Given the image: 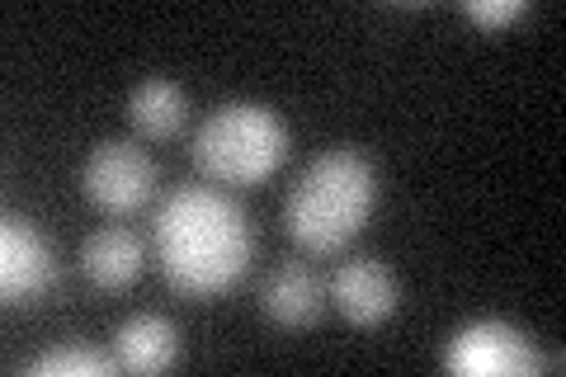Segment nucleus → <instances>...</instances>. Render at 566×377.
<instances>
[{"mask_svg":"<svg viewBox=\"0 0 566 377\" xmlns=\"http://www.w3.org/2000/svg\"><path fill=\"white\" fill-rule=\"evenodd\" d=\"M151 245L161 260V274L185 297H218L237 289V279L251 264V222L245 212L222 199L218 189L185 185L156 208Z\"/></svg>","mask_w":566,"mask_h":377,"instance_id":"obj_1","label":"nucleus"},{"mask_svg":"<svg viewBox=\"0 0 566 377\" xmlns=\"http://www.w3.org/2000/svg\"><path fill=\"white\" fill-rule=\"evenodd\" d=\"M114 358L128 373H166L180 358V335L166 316H133L114 335Z\"/></svg>","mask_w":566,"mask_h":377,"instance_id":"obj_9","label":"nucleus"},{"mask_svg":"<svg viewBox=\"0 0 566 377\" xmlns=\"http://www.w3.org/2000/svg\"><path fill=\"white\" fill-rule=\"evenodd\" d=\"M397 297H401L397 279L378 260H349L331 279V302L340 307L349 326H382L397 312Z\"/></svg>","mask_w":566,"mask_h":377,"instance_id":"obj_7","label":"nucleus"},{"mask_svg":"<svg viewBox=\"0 0 566 377\" xmlns=\"http://www.w3.org/2000/svg\"><path fill=\"white\" fill-rule=\"evenodd\" d=\"M33 377H109L118 373V358L99 354L91 345H62V349H48L29 364Z\"/></svg>","mask_w":566,"mask_h":377,"instance_id":"obj_12","label":"nucleus"},{"mask_svg":"<svg viewBox=\"0 0 566 377\" xmlns=\"http://www.w3.org/2000/svg\"><path fill=\"white\" fill-rule=\"evenodd\" d=\"M185 109H189V104H185V90L175 85V81H161V76L142 81L133 95H128V118H133V128L147 133V137H170V133H180Z\"/></svg>","mask_w":566,"mask_h":377,"instance_id":"obj_11","label":"nucleus"},{"mask_svg":"<svg viewBox=\"0 0 566 377\" xmlns=\"http://www.w3.org/2000/svg\"><path fill=\"white\" fill-rule=\"evenodd\" d=\"M374 199L378 175L368 166V156L354 147H335L322 160H312L303 179L293 185L289 203H283V222H289V237L303 250L335 255L364 231Z\"/></svg>","mask_w":566,"mask_h":377,"instance_id":"obj_2","label":"nucleus"},{"mask_svg":"<svg viewBox=\"0 0 566 377\" xmlns=\"http://www.w3.org/2000/svg\"><path fill=\"white\" fill-rule=\"evenodd\" d=\"M260 307L283 331H307V326H316V316H322V283H316V274L307 264L289 260L264 279Z\"/></svg>","mask_w":566,"mask_h":377,"instance_id":"obj_8","label":"nucleus"},{"mask_svg":"<svg viewBox=\"0 0 566 377\" xmlns=\"http://www.w3.org/2000/svg\"><path fill=\"white\" fill-rule=\"evenodd\" d=\"M444 368L468 377H528L543 373V354L505 321H472L449 339Z\"/></svg>","mask_w":566,"mask_h":377,"instance_id":"obj_4","label":"nucleus"},{"mask_svg":"<svg viewBox=\"0 0 566 377\" xmlns=\"http://www.w3.org/2000/svg\"><path fill=\"white\" fill-rule=\"evenodd\" d=\"M524 10H528L524 0H468V6H463L468 20H472V24H486V29H505V24H515Z\"/></svg>","mask_w":566,"mask_h":377,"instance_id":"obj_13","label":"nucleus"},{"mask_svg":"<svg viewBox=\"0 0 566 377\" xmlns=\"http://www.w3.org/2000/svg\"><path fill=\"white\" fill-rule=\"evenodd\" d=\"M81 269L91 274V283H99V289H109V293L128 289V283L142 279V241L123 227H104L95 237H85Z\"/></svg>","mask_w":566,"mask_h":377,"instance_id":"obj_10","label":"nucleus"},{"mask_svg":"<svg viewBox=\"0 0 566 377\" xmlns=\"http://www.w3.org/2000/svg\"><path fill=\"white\" fill-rule=\"evenodd\" d=\"M289 156V128L274 109L251 100L222 104L193 133V166L218 185H260Z\"/></svg>","mask_w":566,"mask_h":377,"instance_id":"obj_3","label":"nucleus"},{"mask_svg":"<svg viewBox=\"0 0 566 377\" xmlns=\"http://www.w3.org/2000/svg\"><path fill=\"white\" fill-rule=\"evenodd\" d=\"M52 283H57V260H52L48 241L29 218L10 212L0 222V293L10 307H24V302L43 297Z\"/></svg>","mask_w":566,"mask_h":377,"instance_id":"obj_6","label":"nucleus"},{"mask_svg":"<svg viewBox=\"0 0 566 377\" xmlns=\"http://www.w3.org/2000/svg\"><path fill=\"white\" fill-rule=\"evenodd\" d=\"M81 189H85V199L104 212H133L151 199L156 160L142 147H133V142H104V147L85 156Z\"/></svg>","mask_w":566,"mask_h":377,"instance_id":"obj_5","label":"nucleus"}]
</instances>
